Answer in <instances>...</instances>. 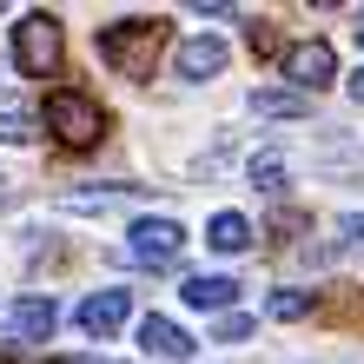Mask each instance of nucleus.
Segmentation results:
<instances>
[{
  "mask_svg": "<svg viewBox=\"0 0 364 364\" xmlns=\"http://www.w3.org/2000/svg\"><path fill=\"white\" fill-rule=\"evenodd\" d=\"M239 338H252V318L245 311H225L219 318V345H239Z\"/></svg>",
  "mask_w": 364,
  "mask_h": 364,
  "instance_id": "f3484780",
  "label": "nucleus"
},
{
  "mask_svg": "<svg viewBox=\"0 0 364 364\" xmlns=\"http://www.w3.org/2000/svg\"><path fill=\"white\" fill-rule=\"evenodd\" d=\"M205 245H212V252H225V259H232V252H245V245H252V219H245V212H212Z\"/></svg>",
  "mask_w": 364,
  "mask_h": 364,
  "instance_id": "f8f14e48",
  "label": "nucleus"
},
{
  "mask_svg": "<svg viewBox=\"0 0 364 364\" xmlns=\"http://www.w3.org/2000/svg\"><path fill=\"white\" fill-rule=\"evenodd\" d=\"M47 133L60 139V146H73V153H87V146H100V133H106V113H100V100H87V93H73V87H60L53 100H47Z\"/></svg>",
  "mask_w": 364,
  "mask_h": 364,
  "instance_id": "7ed1b4c3",
  "label": "nucleus"
},
{
  "mask_svg": "<svg viewBox=\"0 0 364 364\" xmlns=\"http://www.w3.org/2000/svg\"><path fill=\"white\" fill-rule=\"evenodd\" d=\"M278 67H285L291 80V93H325L331 80H338V53H331V40H291L285 53H278Z\"/></svg>",
  "mask_w": 364,
  "mask_h": 364,
  "instance_id": "20e7f679",
  "label": "nucleus"
},
{
  "mask_svg": "<svg viewBox=\"0 0 364 364\" xmlns=\"http://www.w3.org/2000/svg\"><path fill=\"white\" fill-rule=\"evenodd\" d=\"M245 179L259 186V192H278L291 179V166H285V153H252V166H245Z\"/></svg>",
  "mask_w": 364,
  "mask_h": 364,
  "instance_id": "2eb2a0df",
  "label": "nucleus"
},
{
  "mask_svg": "<svg viewBox=\"0 0 364 364\" xmlns=\"http://www.w3.org/2000/svg\"><path fill=\"white\" fill-rule=\"evenodd\" d=\"M159 47H166V20H113V27H100V60L126 80L153 73Z\"/></svg>",
  "mask_w": 364,
  "mask_h": 364,
  "instance_id": "f257e3e1",
  "label": "nucleus"
},
{
  "mask_svg": "<svg viewBox=\"0 0 364 364\" xmlns=\"http://www.w3.org/2000/svg\"><path fill=\"white\" fill-rule=\"evenodd\" d=\"M53 331H60V305L53 298H20V305L7 311V338L14 345H47Z\"/></svg>",
  "mask_w": 364,
  "mask_h": 364,
  "instance_id": "0eeeda50",
  "label": "nucleus"
},
{
  "mask_svg": "<svg viewBox=\"0 0 364 364\" xmlns=\"http://www.w3.org/2000/svg\"><path fill=\"white\" fill-rule=\"evenodd\" d=\"M358 47H364V20H358Z\"/></svg>",
  "mask_w": 364,
  "mask_h": 364,
  "instance_id": "aec40b11",
  "label": "nucleus"
},
{
  "mask_svg": "<svg viewBox=\"0 0 364 364\" xmlns=\"http://www.w3.org/2000/svg\"><path fill=\"white\" fill-rule=\"evenodd\" d=\"M338 239H345V245H364V212H351V219H338Z\"/></svg>",
  "mask_w": 364,
  "mask_h": 364,
  "instance_id": "a211bd4d",
  "label": "nucleus"
},
{
  "mask_svg": "<svg viewBox=\"0 0 364 364\" xmlns=\"http://www.w3.org/2000/svg\"><path fill=\"white\" fill-rule=\"evenodd\" d=\"M40 139V119L27 106H0V146H33Z\"/></svg>",
  "mask_w": 364,
  "mask_h": 364,
  "instance_id": "4468645a",
  "label": "nucleus"
},
{
  "mask_svg": "<svg viewBox=\"0 0 364 364\" xmlns=\"http://www.w3.org/2000/svg\"><path fill=\"white\" fill-rule=\"evenodd\" d=\"M179 298H186L192 311H219V318H225V305H232V298H239V278L199 272V278H186V285H179Z\"/></svg>",
  "mask_w": 364,
  "mask_h": 364,
  "instance_id": "1a4fd4ad",
  "label": "nucleus"
},
{
  "mask_svg": "<svg viewBox=\"0 0 364 364\" xmlns=\"http://www.w3.org/2000/svg\"><path fill=\"white\" fill-rule=\"evenodd\" d=\"M139 345L153 351V358H173V364H186L192 351H199V345H192V338L173 325V318H146V325H139Z\"/></svg>",
  "mask_w": 364,
  "mask_h": 364,
  "instance_id": "9d476101",
  "label": "nucleus"
},
{
  "mask_svg": "<svg viewBox=\"0 0 364 364\" xmlns=\"http://www.w3.org/2000/svg\"><path fill=\"white\" fill-rule=\"evenodd\" d=\"M186 252V225L179 219H133L126 225V259L133 265H173Z\"/></svg>",
  "mask_w": 364,
  "mask_h": 364,
  "instance_id": "39448f33",
  "label": "nucleus"
},
{
  "mask_svg": "<svg viewBox=\"0 0 364 364\" xmlns=\"http://www.w3.org/2000/svg\"><path fill=\"white\" fill-rule=\"evenodd\" d=\"M225 60H232V47H225L219 33H192V40H179V47H173V73L199 87V80L225 73Z\"/></svg>",
  "mask_w": 364,
  "mask_h": 364,
  "instance_id": "423d86ee",
  "label": "nucleus"
},
{
  "mask_svg": "<svg viewBox=\"0 0 364 364\" xmlns=\"http://www.w3.org/2000/svg\"><path fill=\"white\" fill-rule=\"evenodd\" d=\"M126 311H133V291H93L87 305L73 311V325L87 331V338H113L126 325Z\"/></svg>",
  "mask_w": 364,
  "mask_h": 364,
  "instance_id": "6e6552de",
  "label": "nucleus"
},
{
  "mask_svg": "<svg viewBox=\"0 0 364 364\" xmlns=\"http://www.w3.org/2000/svg\"><path fill=\"white\" fill-rule=\"evenodd\" d=\"M252 113H259V119H305L311 100L291 93V87H259V93H252Z\"/></svg>",
  "mask_w": 364,
  "mask_h": 364,
  "instance_id": "ddd939ff",
  "label": "nucleus"
},
{
  "mask_svg": "<svg viewBox=\"0 0 364 364\" xmlns=\"http://www.w3.org/2000/svg\"><path fill=\"white\" fill-rule=\"evenodd\" d=\"M345 87H351V100H358V106H364V67H358V73H351V80H345Z\"/></svg>",
  "mask_w": 364,
  "mask_h": 364,
  "instance_id": "6ab92c4d",
  "label": "nucleus"
},
{
  "mask_svg": "<svg viewBox=\"0 0 364 364\" xmlns=\"http://www.w3.org/2000/svg\"><path fill=\"white\" fill-rule=\"evenodd\" d=\"M133 199H139V186H87V192H67L60 212H119Z\"/></svg>",
  "mask_w": 364,
  "mask_h": 364,
  "instance_id": "9b49d317",
  "label": "nucleus"
},
{
  "mask_svg": "<svg viewBox=\"0 0 364 364\" xmlns=\"http://www.w3.org/2000/svg\"><path fill=\"white\" fill-rule=\"evenodd\" d=\"M265 311L278 318V325H291V318H305V311H311V291H291V285H285V291H272V298H265Z\"/></svg>",
  "mask_w": 364,
  "mask_h": 364,
  "instance_id": "dca6fc26",
  "label": "nucleus"
},
{
  "mask_svg": "<svg viewBox=\"0 0 364 364\" xmlns=\"http://www.w3.org/2000/svg\"><path fill=\"white\" fill-rule=\"evenodd\" d=\"M60 53H67V33H60L53 14H20L14 27V67L27 80H53L60 73Z\"/></svg>",
  "mask_w": 364,
  "mask_h": 364,
  "instance_id": "f03ea898",
  "label": "nucleus"
}]
</instances>
